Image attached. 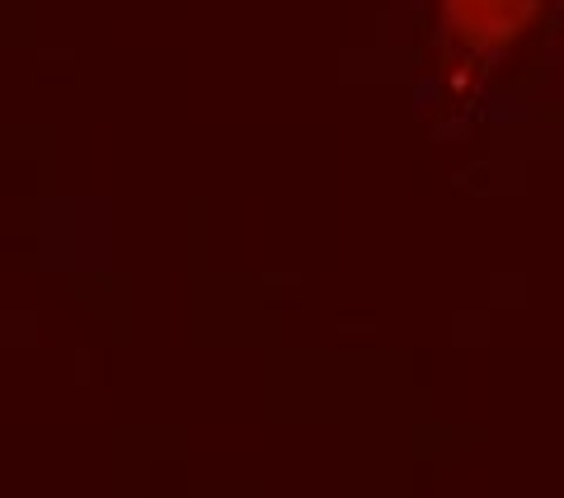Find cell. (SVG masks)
<instances>
[{
  "label": "cell",
  "instance_id": "1",
  "mask_svg": "<svg viewBox=\"0 0 564 498\" xmlns=\"http://www.w3.org/2000/svg\"><path fill=\"white\" fill-rule=\"evenodd\" d=\"M541 6L545 0H437V24L466 57H503L532 33Z\"/></svg>",
  "mask_w": 564,
  "mask_h": 498
}]
</instances>
